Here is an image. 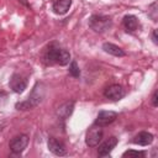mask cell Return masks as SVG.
<instances>
[{
	"mask_svg": "<svg viewBox=\"0 0 158 158\" xmlns=\"http://www.w3.org/2000/svg\"><path fill=\"white\" fill-rule=\"evenodd\" d=\"M44 60L48 64H59V65H67L70 60V53L57 46V44H51L48 49L44 53Z\"/></svg>",
	"mask_w": 158,
	"mask_h": 158,
	"instance_id": "obj_1",
	"label": "cell"
},
{
	"mask_svg": "<svg viewBox=\"0 0 158 158\" xmlns=\"http://www.w3.org/2000/svg\"><path fill=\"white\" fill-rule=\"evenodd\" d=\"M43 96H44L43 85H42L41 83H37V84L35 85V88H33L31 95L28 96V99L25 100V101L17 102V104L15 105V107H16L17 110H31V109H33L35 106H37V105L42 101Z\"/></svg>",
	"mask_w": 158,
	"mask_h": 158,
	"instance_id": "obj_2",
	"label": "cell"
},
{
	"mask_svg": "<svg viewBox=\"0 0 158 158\" xmlns=\"http://www.w3.org/2000/svg\"><path fill=\"white\" fill-rule=\"evenodd\" d=\"M112 25V20L109 16L105 15H93L89 19V27L96 32V33H102L107 31Z\"/></svg>",
	"mask_w": 158,
	"mask_h": 158,
	"instance_id": "obj_3",
	"label": "cell"
},
{
	"mask_svg": "<svg viewBox=\"0 0 158 158\" xmlns=\"http://www.w3.org/2000/svg\"><path fill=\"white\" fill-rule=\"evenodd\" d=\"M102 135H104V131H102V127L99 126V125H93L89 127V130L86 131V136H85V143L86 146L89 147H96L100 141L102 139Z\"/></svg>",
	"mask_w": 158,
	"mask_h": 158,
	"instance_id": "obj_4",
	"label": "cell"
},
{
	"mask_svg": "<svg viewBox=\"0 0 158 158\" xmlns=\"http://www.w3.org/2000/svg\"><path fill=\"white\" fill-rule=\"evenodd\" d=\"M28 144V136L27 135H19L16 137H14L10 142H9V147L10 151L14 154H20L25 151V148Z\"/></svg>",
	"mask_w": 158,
	"mask_h": 158,
	"instance_id": "obj_5",
	"label": "cell"
},
{
	"mask_svg": "<svg viewBox=\"0 0 158 158\" xmlns=\"http://www.w3.org/2000/svg\"><path fill=\"white\" fill-rule=\"evenodd\" d=\"M9 85L10 88L12 89V91L17 93V94H21L25 91V89L27 88V79L26 77H23L22 74H19V73H15L12 74L10 81H9Z\"/></svg>",
	"mask_w": 158,
	"mask_h": 158,
	"instance_id": "obj_6",
	"label": "cell"
},
{
	"mask_svg": "<svg viewBox=\"0 0 158 158\" xmlns=\"http://www.w3.org/2000/svg\"><path fill=\"white\" fill-rule=\"evenodd\" d=\"M104 95H105V98H107L110 100L117 101V100H121L125 96V90H123V88L121 85L112 84V85H110V86H107L105 89Z\"/></svg>",
	"mask_w": 158,
	"mask_h": 158,
	"instance_id": "obj_7",
	"label": "cell"
},
{
	"mask_svg": "<svg viewBox=\"0 0 158 158\" xmlns=\"http://www.w3.org/2000/svg\"><path fill=\"white\" fill-rule=\"evenodd\" d=\"M117 118V114L115 111H100L96 116V120H95V125H99L101 127L104 126H107L110 123H112Z\"/></svg>",
	"mask_w": 158,
	"mask_h": 158,
	"instance_id": "obj_8",
	"label": "cell"
},
{
	"mask_svg": "<svg viewBox=\"0 0 158 158\" xmlns=\"http://www.w3.org/2000/svg\"><path fill=\"white\" fill-rule=\"evenodd\" d=\"M47 144H48V149H49L53 154L59 156V157L67 154V148H65L64 143L60 142V141H58L57 138H54V137H49Z\"/></svg>",
	"mask_w": 158,
	"mask_h": 158,
	"instance_id": "obj_9",
	"label": "cell"
},
{
	"mask_svg": "<svg viewBox=\"0 0 158 158\" xmlns=\"http://www.w3.org/2000/svg\"><path fill=\"white\" fill-rule=\"evenodd\" d=\"M117 138L116 137H110V138H107L104 143H101L100 146H99V151H98V153H99V156L100 157H106V156H109L110 153H111V151L116 147V144H117Z\"/></svg>",
	"mask_w": 158,
	"mask_h": 158,
	"instance_id": "obj_10",
	"label": "cell"
},
{
	"mask_svg": "<svg viewBox=\"0 0 158 158\" xmlns=\"http://www.w3.org/2000/svg\"><path fill=\"white\" fill-rule=\"evenodd\" d=\"M72 6V0H54L52 4V10L57 15H64Z\"/></svg>",
	"mask_w": 158,
	"mask_h": 158,
	"instance_id": "obj_11",
	"label": "cell"
},
{
	"mask_svg": "<svg viewBox=\"0 0 158 158\" xmlns=\"http://www.w3.org/2000/svg\"><path fill=\"white\" fill-rule=\"evenodd\" d=\"M153 138H154V137H153L152 133L146 132V131H142V132L137 133V135L133 137L132 142H133L135 144H138V146H148V144H151V143L153 142Z\"/></svg>",
	"mask_w": 158,
	"mask_h": 158,
	"instance_id": "obj_12",
	"label": "cell"
},
{
	"mask_svg": "<svg viewBox=\"0 0 158 158\" xmlns=\"http://www.w3.org/2000/svg\"><path fill=\"white\" fill-rule=\"evenodd\" d=\"M102 49H104L106 53L112 54V56H115V57H123V56L126 54L125 51H123L121 47H118V46H116V44H114V43H109V42H106V43L102 44Z\"/></svg>",
	"mask_w": 158,
	"mask_h": 158,
	"instance_id": "obj_13",
	"label": "cell"
},
{
	"mask_svg": "<svg viewBox=\"0 0 158 158\" xmlns=\"http://www.w3.org/2000/svg\"><path fill=\"white\" fill-rule=\"evenodd\" d=\"M125 28L128 31V32H135L138 27V20L136 16L133 15H126L123 17V21H122Z\"/></svg>",
	"mask_w": 158,
	"mask_h": 158,
	"instance_id": "obj_14",
	"label": "cell"
},
{
	"mask_svg": "<svg viewBox=\"0 0 158 158\" xmlns=\"http://www.w3.org/2000/svg\"><path fill=\"white\" fill-rule=\"evenodd\" d=\"M73 109H74V101H67V102H64L63 105H60L58 107L57 114H58V116L60 118L64 120L68 116H70V114L73 112Z\"/></svg>",
	"mask_w": 158,
	"mask_h": 158,
	"instance_id": "obj_15",
	"label": "cell"
},
{
	"mask_svg": "<svg viewBox=\"0 0 158 158\" xmlns=\"http://www.w3.org/2000/svg\"><path fill=\"white\" fill-rule=\"evenodd\" d=\"M122 157H128V158H143L146 157V153L142 151H135V149H128L126 151Z\"/></svg>",
	"mask_w": 158,
	"mask_h": 158,
	"instance_id": "obj_16",
	"label": "cell"
},
{
	"mask_svg": "<svg viewBox=\"0 0 158 158\" xmlns=\"http://www.w3.org/2000/svg\"><path fill=\"white\" fill-rule=\"evenodd\" d=\"M69 74L74 78H78L80 75V70H79V67L77 64L75 60H72L70 62V65H69Z\"/></svg>",
	"mask_w": 158,
	"mask_h": 158,
	"instance_id": "obj_17",
	"label": "cell"
},
{
	"mask_svg": "<svg viewBox=\"0 0 158 158\" xmlns=\"http://www.w3.org/2000/svg\"><path fill=\"white\" fill-rule=\"evenodd\" d=\"M152 105H153V106H158V96H157V91H154L153 95H152Z\"/></svg>",
	"mask_w": 158,
	"mask_h": 158,
	"instance_id": "obj_18",
	"label": "cell"
},
{
	"mask_svg": "<svg viewBox=\"0 0 158 158\" xmlns=\"http://www.w3.org/2000/svg\"><path fill=\"white\" fill-rule=\"evenodd\" d=\"M152 40H153V43L154 44L158 43V40H157V30H153V32H152Z\"/></svg>",
	"mask_w": 158,
	"mask_h": 158,
	"instance_id": "obj_19",
	"label": "cell"
}]
</instances>
